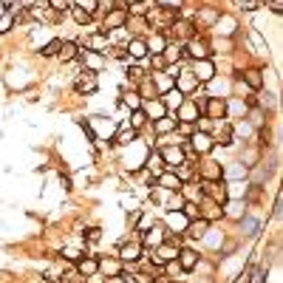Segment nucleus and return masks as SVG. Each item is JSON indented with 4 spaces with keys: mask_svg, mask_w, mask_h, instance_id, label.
Instances as JSON below:
<instances>
[{
    "mask_svg": "<svg viewBox=\"0 0 283 283\" xmlns=\"http://www.w3.org/2000/svg\"><path fill=\"white\" fill-rule=\"evenodd\" d=\"M192 77L198 82H213L215 77V63L207 57V60H192Z\"/></svg>",
    "mask_w": 283,
    "mask_h": 283,
    "instance_id": "obj_1",
    "label": "nucleus"
},
{
    "mask_svg": "<svg viewBox=\"0 0 283 283\" xmlns=\"http://www.w3.org/2000/svg\"><path fill=\"white\" fill-rule=\"evenodd\" d=\"M125 20H127V9H125V6H119V9L113 6V9L105 14V20H102V26H105V34L113 31V29H122Z\"/></svg>",
    "mask_w": 283,
    "mask_h": 283,
    "instance_id": "obj_2",
    "label": "nucleus"
},
{
    "mask_svg": "<svg viewBox=\"0 0 283 283\" xmlns=\"http://www.w3.org/2000/svg\"><path fill=\"white\" fill-rule=\"evenodd\" d=\"M74 88H77L79 94H96L99 79H96V74H94V71H82V74L77 77V82H74Z\"/></svg>",
    "mask_w": 283,
    "mask_h": 283,
    "instance_id": "obj_3",
    "label": "nucleus"
},
{
    "mask_svg": "<svg viewBox=\"0 0 283 283\" xmlns=\"http://www.w3.org/2000/svg\"><path fill=\"white\" fill-rule=\"evenodd\" d=\"M156 184L161 187V190H170V192H181V187H184V181L173 173V170H164V173H158L156 176Z\"/></svg>",
    "mask_w": 283,
    "mask_h": 283,
    "instance_id": "obj_4",
    "label": "nucleus"
},
{
    "mask_svg": "<svg viewBox=\"0 0 283 283\" xmlns=\"http://www.w3.org/2000/svg\"><path fill=\"white\" fill-rule=\"evenodd\" d=\"M142 258V241H127L119 247V260L122 263H133V260Z\"/></svg>",
    "mask_w": 283,
    "mask_h": 283,
    "instance_id": "obj_5",
    "label": "nucleus"
},
{
    "mask_svg": "<svg viewBox=\"0 0 283 283\" xmlns=\"http://www.w3.org/2000/svg\"><path fill=\"white\" fill-rule=\"evenodd\" d=\"M161 158H164V164H170L173 170L179 167V164H184V161H187V158H184V150H181V145L164 147V150H161Z\"/></svg>",
    "mask_w": 283,
    "mask_h": 283,
    "instance_id": "obj_6",
    "label": "nucleus"
},
{
    "mask_svg": "<svg viewBox=\"0 0 283 283\" xmlns=\"http://www.w3.org/2000/svg\"><path fill=\"white\" fill-rule=\"evenodd\" d=\"M176 263L181 266V272H192L198 266V255L192 252V249H179V255H176Z\"/></svg>",
    "mask_w": 283,
    "mask_h": 283,
    "instance_id": "obj_7",
    "label": "nucleus"
},
{
    "mask_svg": "<svg viewBox=\"0 0 283 283\" xmlns=\"http://www.w3.org/2000/svg\"><path fill=\"white\" fill-rule=\"evenodd\" d=\"M142 111L147 113V119H150V122H156V119H161V116H167V105H164V102H161V99L156 96V99L147 102Z\"/></svg>",
    "mask_w": 283,
    "mask_h": 283,
    "instance_id": "obj_8",
    "label": "nucleus"
},
{
    "mask_svg": "<svg viewBox=\"0 0 283 283\" xmlns=\"http://www.w3.org/2000/svg\"><path fill=\"white\" fill-rule=\"evenodd\" d=\"M190 142H192L190 147L195 150V153H210V150L215 147V142H213V136L210 133H192Z\"/></svg>",
    "mask_w": 283,
    "mask_h": 283,
    "instance_id": "obj_9",
    "label": "nucleus"
},
{
    "mask_svg": "<svg viewBox=\"0 0 283 283\" xmlns=\"http://www.w3.org/2000/svg\"><path fill=\"white\" fill-rule=\"evenodd\" d=\"M77 272L79 275H85V278H94V275L99 272V258H91V255L79 258L77 260Z\"/></svg>",
    "mask_w": 283,
    "mask_h": 283,
    "instance_id": "obj_10",
    "label": "nucleus"
},
{
    "mask_svg": "<svg viewBox=\"0 0 283 283\" xmlns=\"http://www.w3.org/2000/svg\"><path fill=\"white\" fill-rule=\"evenodd\" d=\"M187 57H192V60H207V57H210V48H207L204 40L190 37V43H187Z\"/></svg>",
    "mask_w": 283,
    "mask_h": 283,
    "instance_id": "obj_11",
    "label": "nucleus"
},
{
    "mask_svg": "<svg viewBox=\"0 0 283 283\" xmlns=\"http://www.w3.org/2000/svg\"><path fill=\"white\" fill-rule=\"evenodd\" d=\"M204 111H207V119H224L226 102L224 99H210V102H204Z\"/></svg>",
    "mask_w": 283,
    "mask_h": 283,
    "instance_id": "obj_12",
    "label": "nucleus"
},
{
    "mask_svg": "<svg viewBox=\"0 0 283 283\" xmlns=\"http://www.w3.org/2000/svg\"><path fill=\"white\" fill-rule=\"evenodd\" d=\"M179 119H181V122H187V125H192L195 119H198V105L190 102V99H184L179 105Z\"/></svg>",
    "mask_w": 283,
    "mask_h": 283,
    "instance_id": "obj_13",
    "label": "nucleus"
},
{
    "mask_svg": "<svg viewBox=\"0 0 283 283\" xmlns=\"http://www.w3.org/2000/svg\"><path fill=\"white\" fill-rule=\"evenodd\" d=\"M204 192H207L215 204H226V187H224V184H218V181H207V184H204Z\"/></svg>",
    "mask_w": 283,
    "mask_h": 283,
    "instance_id": "obj_14",
    "label": "nucleus"
},
{
    "mask_svg": "<svg viewBox=\"0 0 283 283\" xmlns=\"http://www.w3.org/2000/svg\"><path fill=\"white\" fill-rule=\"evenodd\" d=\"M176 255H179V238H170V244L158 247V252H156V258L161 260V263H167V260H176Z\"/></svg>",
    "mask_w": 283,
    "mask_h": 283,
    "instance_id": "obj_15",
    "label": "nucleus"
},
{
    "mask_svg": "<svg viewBox=\"0 0 283 283\" xmlns=\"http://www.w3.org/2000/svg\"><path fill=\"white\" fill-rule=\"evenodd\" d=\"M122 260L119 258H102L99 260V272H105L108 278H116V275H122Z\"/></svg>",
    "mask_w": 283,
    "mask_h": 283,
    "instance_id": "obj_16",
    "label": "nucleus"
},
{
    "mask_svg": "<svg viewBox=\"0 0 283 283\" xmlns=\"http://www.w3.org/2000/svg\"><path fill=\"white\" fill-rule=\"evenodd\" d=\"M136 136H139V130H133L130 125H122V130L111 139V145H130V142H136Z\"/></svg>",
    "mask_w": 283,
    "mask_h": 283,
    "instance_id": "obj_17",
    "label": "nucleus"
},
{
    "mask_svg": "<svg viewBox=\"0 0 283 283\" xmlns=\"http://www.w3.org/2000/svg\"><path fill=\"white\" fill-rule=\"evenodd\" d=\"M142 99H156V82H153V77H142V82H139V91H136Z\"/></svg>",
    "mask_w": 283,
    "mask_h": 283,
    "instance_id": "obj_18",
    "label": "nucleus"
},
{
    "mask_svg": "<svg viewBox=\"0 0 283 283\" xmlns=\"http://www.w3.org/2000/svg\"><path fill=\"white\" fill-rule=\"evenodd\" d=\"M77 43H60V51H57V57H60V63H74L77 60Z\"/></svg>",
    "mask_w": 283,
    "mask_h": 283,
    "instance_id": "obj_19",
    "label": "nucleus"
},
{
    "mask_svg": "<svg viewBox=\"0 0 283 283\" xmlns=\"http://www.w3.org/2000/svg\"><path fill=\"white\" fill-rule=\"evenodd\" d=\"M125 51H127V57H130V60H142V57L147 54V43H145V40H130Z\"/></svg>",
    "mask_w": 283,
    "mask_h": 283,
    "instance_id": "obj_20",
    "label": "nucleus"
},
{
    "mask_svg": "<svg viewBox=\"0 0 283 283\" xmlns=\"http://www.w3.org/2000/svg\"><path fill=\"white\" fill-rule=\"evenodd\" d=\"M187 224H190V221H187V215L181 213V210H173V213L167 215V226H170V229H187Z\"/></svg>",
    "mask_w": 283,
    "mask_h": 283,
    "instance_id": "obj_21",
    "label": "nucleus"
},
{
    "mask_svg": "<svg viewBox=\"0 0 283 283\" xmlns=\"http://www.w3.org/2000/svg\"><path fill=\"white\" fill-rule=\"evenodd\" d=\"M207 229H210V221H190V224H187V235L190 238H204V232H207Z\"/></svg>",
    "mask_w": 283,
    "mask_h": 283,
    "instance_id": "obj_22",
    "label": "nucleus"
},
{
    "mask_svg": "<svg viewBox=\"0 0 283 283\" xmlns=\"http://www.w3.org/2000/svg\"><path fill=\"white\" fill-rule=\"evenodd\" d=\"M244 79H247V88H252V91H260V85H263V77H260V71H255V68L244 71Z\"/></svg>",
    "mask_w": 283,
    "mask_h": 283,
    "instance_id": "obj_23",
    "label": "nucleus"
},
{
    "mask_svg": "<svg viewBox=\"0 0 283 283\" xmlns=\"http://www.w3.org/2000/svg\"><path fill=\"white\" fill-rule=\"evenodd\" d=\"M201 176L204 179H221V176H224V167H218V164H215V161H204V167H201Z\"/></svg>",
    "mask_w": 283,
    "mask_h": 283,
    "instance_id": "obj_24",
    "label": "nucleus"
},
{
    "mask_svg": "<svg viewBox=\"0 0 283 283\" xmlns=\"http://www.w3.org/2000/svg\"><path fill=\"white\" fill-rule=\"evenodd\" d=\"M153 130L156 133H170V130H176V119H170V116H161L153 122Z\"/></svg>",
    "mask_w": 283,
    "mask_h": 283,
    "instance_id": "obj_25",
    "label": "nucleus"
},
{
    "mask_svg": "<svg viewBox=\"0 0 283 283\" xmlns=\"http://www.w3.org/2000/svg\"><path fill=\"white\" fill-rule=\"evenodd\" d=\"M181 192H184V198H187V201H192V204H198L204 198V190H201V187H195V184L181 187Z\"/></svg>",
    "mask_w": 283,
    "mask_h": 283,
    "instance_id": "obj_26",
    "label": "nucleus"
},
{
    "mask_svg": "<svg viewBox=\"0 0 283 283\" xmlns=\"http://www.w3.org/2000/svg\"><path fill=\"white\" fill-rule=\"evenodd\" d=\"M170 29L179 34V37H184V40H190V37H192V23H187V20H176Z\"/></svg>",
    "mask_w": 283,
    "mask_h": 283,
    "instance_id": "obj_27",
    "label": "nucleus"
},
{
    "mask_svg": "<svg viewBox=\"0 0 283 283\" xmlns=\"http://www.w3.org/2000/svg\"><path fill=\"white\" fill-rule=\"evenodd\" d=\"M71 17H74L77 26H88V23H91V11H85L82 6H71Z\"/></svg>",
    "mask_w": 283,
    "mask_h": 283,
    "instance_id": "obj_28",
    "label": "nucleus"
},
{
    "mask_svg": "<svg viewBox=\"0 0 283 283\" xmlns=\"http://www.w3.org/2000/svg\"><path fill=\"white\" fill-rule=\"evenodd\" d=\"M161 102H164V105H167V108H170V105H176V108H179L181 102H184V94H181L179 88H170L167 94H164V96H161Z\"/></svg>",
    "mask_w": 283,
    "mask_h": 283,
    "instance_id": "obj_29",
    "label": "nucleus"
},
{
    "mask_svg": "<svg viewBox=\"0 0 283 283\" xmlns=\"http://www.w3.org/2000/svg\"><path fill=\"white\" fill-rule=\"evenodd\" d=\"M224 215V210H221V204H215V201H207V213L201 215L204 221H215V218H221Z\"/></svg>",
    "mask_w": 283,
    "mask_h": 283,
    "instance_id": "obj_30",
    "label": "nucleus"
},
{
    "mask_svg": "<svg viewBox=\"0 0 283 283\" xmlns=\"http://www.w3.org/2000/svg\"><path fill=\"white\" fill-rule=\"evenodd\" d=\"M147 167L153 170V173H164V158H161V153H153V156H147Z\"/></svg>",
    "mask_w": 283,
    "mask_h": 283,
    "instance_id": "obj_31",
    "label": "nucleus"
},
{
    "mask_svg": "<svg viewBox=\"0 0 283 283\" xmlns=\"http://www.w3.org/2000/svg\"><path fill=\"white\" fill-rule=\"evenodd\" d=\"M161 57H164V63H173V60L179 63V60H181V48H179V45H164Z\"/></svg>",
    "mask_w": 283,
    "mask_h": 283,
    "instance_id": "obj_32",
    "label": "nucleus"
},
{
    "mask_svg": "<svg viewBox=\"0 0 283 283\" xmlns=\"http://www.w3.org/2000/svg\"><path fill=\"white\" fill-rule=\"evenodd\" d=\"M145 122H150V119H147V113L142 111V108H136L133 116H130V127H133V130H139V127H142Z\"/></svg>",
    "mask_w": 283,
    "mask_h": 283,
    "instance_id": "obj_33",
    "label": "nucleus"
},
{
    "mask_svg": "<svg viewBox=\"0 0 283 283\" xmlns=\"http://www.w3.org/2000/svg\"><path fill=\"white\" fill-rule=\"evenodd\" d=\"M164 37H161V34H156V37H153V40H150V43H147V51H153V54H161V51H164Z\"/></svg>",
    "mask_w": 283,
    "mask_h": 283,
    "instance_id": "obj_34",
    "label": "nucleus"
},
{
    "mask_svg": "<svg viewBox=\"0 0 283 283\" xmlns=\"http://www.w3.org/2000/svg\"><path fill=\"white\" fill-rule=\"evenodd\" d=\"M60 43H63V40H57V37H54L51 43H45L43 48H40V54H43V57H57V51H60Z\"/></svg>",
    "mask_w": 283,
    "mask_h": 283,
    "instance_id": "obj_35",
    "label": "nucleus"
},
{
    "mask_svg": "<svg viewBox=\"0 0 283 283\" xmlns=\"http://www.w3.org/2000/svg\"><path fill=\"white\" fill-rule=\"evenodd\" d=\"M11 26H14V14H11V11H3V14H0V34H6Z\"/></svg>",
    "mask_w": 283,
    "mask_h": 283,
    "instance_id": "obj_36",
    "label": "nucleus"
},
{
    "mask_svg": "<svg viewBox=\"0 0 283 283\" xmlns=\"http://www.w3.org/2000/svg\"><path fill=\"white\" fill-rule=\"evenodd\" d=\"M91 51H99V48H105L108 45V34H96V37H91Z\"/></svg>",
    "mask_w": 283,
    "mask_h": 283,
    "instance_id": "obj_37",
    "label": "nucleus"
},
{
    "mask_svg": "<svg viewBox=\"0 0 283 283\" xmlns=\"http://www.w3.org/2000/svg\"><path fill=\"white\" fill-rule=\"evenodd\" d=\"M241 226L247 229V235H255V232H258V221H255V218H249V215L241 218Z\"/></svg>",
    "mask_w": 283,
    "mask_h": 283,
    "instance_id": "obj_38",
    "label": "nucleus"
},
{
    "mask_svg": "<svg viewBox=\"0 0 283 283\" xmlns=\"http://www.w3.org/2000/svg\"><path fill=\"white\" fill-rule=\"evenodd\" d=\"M181 213L187 215V221H195V218H198V204L184 201V210H181Z\"/></svg>",
    "mask_w": 283,
    "mask_h": 283,
    "instance_id": "obj_39",
    "label": "nucleus"
},
{
    "mask_svg": "<svg viewBox=\"0 0 283 283\" xmlns=\"http://www.w3.org/2000/svg\"><path fill=\"white\" fill-rule=\"evenodd\" d=\"M226 215H232V218H244V204L229 201V204H226Z\"/></svg>",
    "mask_w": 283,
    "mask_h": 283,
    "instance_id": "obj_40",
    "label": "nucleus"
},
{
    "mask_svg": "<svg viewBox=\"0 0 283 283\" xmlns=\"http://www.w3.org/2000/svg\"><path fill=\"white\" fill-rule=\"evenodd\" d=\"M122 105H127V108H142V96H139V94H127V96H125L122 99Z\"/></svg>",
    "mask_w": 283,
    "mask_h": 283,
    "instance_id": "obj_41",
    "label": "nucleus"
},
{
    "mask_svg": "<svg viewBox=\"0 0 283 283\" xmlns=\"http://www.w3.org/2000/svg\"><path fill=\"white\" fill-rule=\"evenodd\" d=\"M48 9L65 11V9H71V0H48Z\"/></svg>",
    "mask_w": 283,
    "mask_h": 283,
    "instance_id": "obj_42",
    "label": "nucleus"
},
{
    "mask_svg": "<svg viewBox=\"0 0 283 283\" xmlns=\"http://www.w3.org/2000/svg\"><path fill=\"white\" fill-rule=\"evenodd\" d=\"M260 3H263V0H241V9H244V11H255Z\"/></svg>",
    "mask_w": 283,
    "mask_h": 283,
    "instance_id": "obj_43",
    "label": "nucleus"
},
{
    "mask_svg": "<svg viewBox=\"0 0 283 283\" xmlns=\"http://www.w3.org/2000/svg\"><path fill=\"white\" fill-rule=\"evenodd\" d=\"M63 255H65V260H74V263H77V260L82 258V252H79V249H65Z\"/></svg>",
    "mask_w": 283,
    "mask_h": 283,
    "instance_id": "obj_44",
    "label": "nucleus"
},
{
    "mask_svg": "<svg viewBox=\"0 0 283 283\" xmlns=\"http://www.w3.org/2000/svg\"><path fill=\"white\" fill-rule=\"evenodd\" d=\"M150 63H153V68H158V71H161V68L167 65V63H164V57H161V54H153V60H150Z\"/></svg>",
    "mask_w": 283,
    "mask_h": 283,
    "instance_id": "obj_45",
    "label": "nucleus"
},
{
    "mask_svg": "<svg viewBox=\"0 0 283 283\" xmlns=\"http://www.w3.org/2000/svg\"><path fill=\"white\" fill-rule=\"evenodd\" d=\"M96 6H99V9L105 11V14H108V11L113 9V0H96Z\"/></svg>",
    "mask_w": 283,
    "mask_h": 283,
    "instance_id": "obj_46",
    "label": "nucleus"
},
{
    "mask_svg": "<svg viewBox=\"0 0 283 283\" xmlns=\"http://www.w3.org/2000/svg\"><path fill=\"white\" fill-rule=\"evenodd\" d=\"M85 238H88V241H99V238H102V229H96V226H94V229H88V235H85Z\"/></svg>",
    "mask_w": 283,
    "mask_h": 283,
    "instance_id": "obj_47",
    "label": "nucleus"
},
{
    "mask_svg": "<svg viewBox=\"0 0 283 283\" xmlns=\"http://www.w3.org/2000/svg\"><path fill=\"white\" fill-rule=\"evenodd\" d=\"M161 6H164V9H179L181 0H161Z\"/></svg>",
    "mask_w": 283,
    "mask_h": 283,
    "instance_id": "obj_48",
    "label": "nucleus"
},
{
    "mask_svg": "<svg viewBox=\"0 0 283 283\" xmlns=\"http://www.w3.org/2000/svg\"><path fill=\"white\" fill-rule=\"evenodd\" d=\"M127 77H130V79H142V71H139V68H127Z\"/></svg>",
    "mask_w": 283,
    "mask_h": 283,
    "instance_id": "obj_49",
    "label": "nucleus"
},
{
    "mask_svg": "<svg viewBox=\"0 0 283 283\" xmlns=\"http://www.w3.org/2000/svg\"><path fill=\"white\" fill-rule=\"evenodd\" d=\"M272 11H275V14H281V11H283V3H281V0H275V3H272Z\"/></svg>",
    "mask_w": 283,
    "mask_h": 283,
    "instance_id": "obj_50",
    "label": "nucleus"
},
{
    "mask_svg": "<svg viewBox=\"0 0 283 283\" xmlns=\"http://www.w3.org/2000/svg\"><path fill=\"white\" fill-rule=\"evenodd\" d=\"M201 17H204V20H213L215 11H213V9H204V11H201Z\"/></svg>",
    "mask_w": 283,
    "mask_h": 283,
    "instance_id": "obj_51",
    "label": "nucleus"
},
{
    "mask_svg": "<svg viewBox=\"0 0 283 283\" xmlns=\"http://www.w3.org/2000/svg\"><path fill=\"white\" fill-rule=\"evenodd\" d=\"M125 3H133V6H139V3H142V0H125Z\"/></svg>",
    "mask_w": 283,
    "mask_h": 283,
    "instance_id": "obj_52",
    "label": "nucleus"
},
{
    "mask_svg": "<svg viewBox=\"0 0 283 283\" xmlns=\"http://www.w3.org/2000/svg\"><path fill=\"white\" fill-rule=\"evenodd\" d=\"M20 3H23V6H29V3H34V0H20Z\"/></svg>",
    "mask_w": 283,
    "mask_h": 283,
    "instance_id": "obj_53",
    "label": "nucleus"
}]
</instances>
